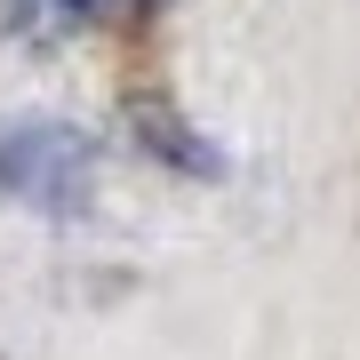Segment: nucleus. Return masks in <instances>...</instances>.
I'll return each mask as SVG.
<instances>
[{"label": "nucleus", "mask_w": 360, "mask_h": 360, "mask_svg": "<svg viewBox=\"0 0 360 360\" xmlns=\"http://www.w3.org/2000/svg\"><path fill=\"white\" fill-rule=\"evenodd\" d=\"M89 176H96V153L80 129H49V120H32V129L0 136V193L49 208V217H72L80 200H89Z\"/></svg>", "instance_id": "nucleus-1"}, {"label": "nucleus", "mask_w": 360, "mask_h": 360, "mask_svg": "<svg viewBox=\"0 0 360 360\" xmlns=\"http://www.w3.org/2000/svg\"><path fill=\"white\" fill-rule=\"evenodd\" d=\"M32 8H49V16H72V25H80V16H104L112 0H0V16H8V25H32Z\"/></svg>", "instance_id": "nucleus-2"}]
</instances>
